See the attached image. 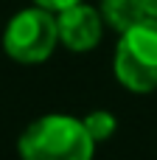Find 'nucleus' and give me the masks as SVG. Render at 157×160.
<instances>
[{
    "label": "nucleus",
    "instance_id": "obj_1",
    "mask_svg": "<svg viewBox=\"0 0 157 160\" xmlns=\"http://www.w3.org/2000/svg\"><path fill=\"white\" fill-rule=\"evenodd\" d=\"M96 141L81 118L42 115L20 135L22 160H93Z\"/></svg>",
    "mask_w": 157,
    "mask_h": 160
},
{
    "label": "nucleus",
    "instance_id": "obj_2",
    "mask_svg": "<svg viewBox=\"0 0 157 160\" xmlns=\"http://www.w3.org/2000/svg\"><path fill=\"white\" fill-rule=\"evenodd\" d=\"M115 76L135 93L157 90V17H146L121 34L115 51Z\"/></svg>",
    "mask_w": 157,
    "mask_h": 160
},
{
    "label": "nucleus",
    "instance_id": "obj_3",
    "mask_svg": "<svg viewBox=\"0 0 157 160\" xmlns=\"http://www.w3.org/2000/svg\"><path fill=\"white\" fill-rule=\"evenodd\" d=\"M59 42V28L53 11L45 8H25L11 17L3 34V48L11 59L22 65H37L45 62Z\"/></svg>",
    "mask_w": 157,
    "mask_h": 160
},
{
    "label": "nucleus",
    "instance_id": "obj_4",
    "mask_svg": "<svg viewBox=\"0 0 157 160\" xmlns=\"http://www.w3.org/2000/svg\"><path fill=\"white\" fill-rule=\"evenodd\" d=\"M56 28H59V42H65L70 51H90L101 42L104 17L93 6L79 3L56 14Z\"/></svg>",
    "mask_w": 157,
    "mask_h": 160
},
{
    "label": "nucleus",
    "instance_id": "obj_5",
    "mask_svg": "<svg viewBox=\"0 0 157 160\" xmlns=\"http://www.w3.org/2000/svg\"><path fill=\"white\" fill-rule=\"evenodd\" d=\"M101 17L110 28H115L118 34H126L149 14L143 8V0H101Z\"/></svg>",
    "mask_w": 157,
    "mask_h": 160
},
{
    "label": "nucleus",
    "instance_id": "obj_6",
    "mask_svg": "<svg viewBox=\"0 0 157 160\" xmlns=\"http://www.w3.org/2000/svg\"><path fill=\"white\" fill-rule=\"evenodd\" d=\"M84 121V127H87V132H90V138L96 141V143H101V141H107L112 132H115V115L112 112H107V110H96V112H90L87 118H81Z\"/></svg>",
    "mask_w": 157,
    "mask_h": 160
},
{
    "label": "nucleus",
    "instance_id": "obj_7",
    "mask_svg": "<svg viewBox=\"0 0 157 160\" xmlns=\"http://www.w3.org/2000/svg\"><path fill=\"white\" fill-rule=\"evenodd\" d=\"M39 8H45V11H65V8H70V6H79L81 0H34Z\"/></svg>",
    "mask_w": 157,
    "mask_h": 160
},
{
    "label": "nucleus",
    "instance_id": "obj_8",
    "mask_svg": "<svg viewBox=\"0 0 157 160\" xmlns=\"http://www.w3.org/2000/svg\"><path fill=\"white\" fill-rule=\"evenodd\" d=\"M143 8L149 17H157V0H143Z\"/></svg>",
    "mask_w": 157,
    "mask_h": 160
}]
</instances>
